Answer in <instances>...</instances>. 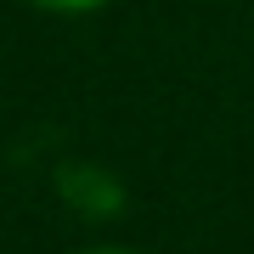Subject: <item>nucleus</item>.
I'll return each mask as SVG.
<instances>
[{"mask_svg": "<svg viewBox=\"0 0 254 254\" xmlns=\"http://www.w3.org/2000/svg\"><path fill=\"white\" fill-rule=\"evenodd\" d=\"M63 192L73 203H85V215H113V209H119V187L102 170H85V164L63 170Z\"/></svg>", "mask_w": 254, "mask_h": 254, "instance_id": "obj_1", "label": "nucleus"}, {"mask_svg": "<svg viewBox=\"0 0 254 254\" xmlns=\"http://www.w3.org/2000/svg\"><path fill=\"white\" fill-rule=\"evenodd\" d=\"M85 254H130V249H85Z\"/></svg>", "mask_w": 254, "mask_h": 254, "instance_id": "obj_3", "label": "nucleus"}, {"mask_svg": "<svg viewBox=\"0 0 254 254\" xmlns=\"http://www.w3.org/2000/svg\"><path fill=\"white\" fill-rule=\"evenodd\" d=\"M34 6H51V11H85V6H102V0H34Z\"/></svg>", "mask_w": 254, "mask_h": 254, "instance_id": "obj_2", "label": "nucleus"}]
</instances>
